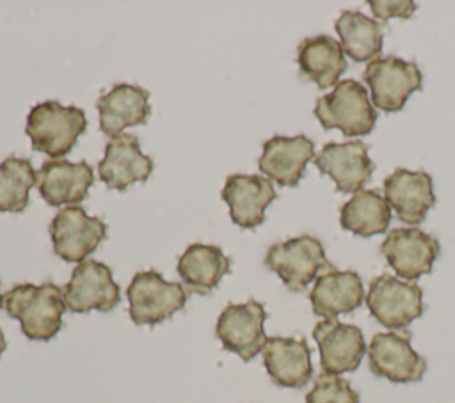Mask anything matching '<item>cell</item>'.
<instances>
[{"label": "cell", "instance_id": "1", "mask_svg": "<svg viewBox=\"0 0 455 403\" xmlns=\"http://www.w3.org/2000/svg\"><path fill=\"white\" fill-rule=\"evenodd\" d=\"M7 314L20 321L23 336L32 341H50L62 328L66 307L62 288L55 282H21L4 295Z\"/></svg>", "mask_w": 455, "mask_h": 403}, {"label": "cell", "instance_id": "2", "mask_svg": "<svg viewBox=\"0 0 455 403\" xmlns=\"http://www.w3.org/2000/svg\"><path fill=\"white\" fill-rule=\"evenodd\" d=\"M85 130L87 117L84 108L76 105L64 107L55 99L34 105L25 124L32 147L50 154L53 160L66 156Z\"/></svg>", "mask_w": 455, "mask_h": 403}, {"label": "cell", "instance_id": "3", "mask_svg": "<svg viewBox=\"0 0 455 403\" xmlns=\"http://www.w3.org/2000/svg\"><path fill=\"white\" fill-rule=\"evenodd\" d=\"M315 115L323 130H341L345 137L368 135L377 121L364 85L357 80H341L334 91L316 99Z\"/></svg>", "mask_w": 455, "mask_h": 403}, {"label": "cell", "instance_id": "4", "mask_svg": "<svg viewBox=\"0 0 455 403\" xmlns=\"http://www.w3.org/2000/svg\"><path fill=\"white\" fill-rule=\"evenodd\" d=\"M265 265L281 277L290 291H304L322 270L332 266L325 257L322 241L311 234L270 245L265 254Z\"/></svg>", "mask_w": 455, "mask_h": 403}, {"label": "cell", "instance_id": "5", "mask_svg": "<svg viewBox=\"0 0 455 403\" xmlns=\"http://www.w3.org/2000/svg\"><path fill=\"white\" fill-rule=\"evenodd\" d=\"M128 312L135 325H156L169 320L187 304L185 288L171 282L156 270L137 272L126 288Z\"/></svg>", "mask_w": 455, "mask_h": 403}, {"label": "cell", "instance_id": "6", "mask_svg": "<svg viewBox=\"0 0 455 403\" xmlns=\"http://www.w3.org/2000/svg\"><path fill=\"white\" fill-rule=\"evenodd\" d=\"M366 307L380 325L402 330L423 314V291L416 282L382 273L370 282Z\"/></svg>", "mask_w": 455, "mask_h": 403}, {"label": "cell", "instance_id": "7", "mask_svg": "<svg viewBox=\"0 0 455 403\" xmlns=\"http://www.w3.org/2000/svg\"><path fill=\"white\" fill-rule=\"evenodd\" d=\"M363 80L370 87L373 107L382 112L402 110L407 98L423 87V76L416 62L403 60L396 55L379 57L368 62Z\"/></svg>", "mask_w": 455, "mask_h": 403}, {"label": "cell", "instance_id": "8", "mask_svg": "<svg viewBox=\"0 0 455 403\" xmlns=\"http://www.w3.org/2000/svg\"><path fill=\"white\" fill-rule=\"evenodd\" d=\"M53 252L68 263H82L107 238V224L82 206L60 208L50 222Z\"/></svg>", "mask_w": 455, "mask_h": 403}, {"label": "cell", "instance_id": "9", "mask_svg": "<svg viewBox=\"0 0 455 403\" xmlns=\"http://www.w3.org/2000/svg\"><path fill=\"white\" fill-rule=\"evenodd\" d=\"M265 320L263 304L249 298L243 304H228L215 325V336L224 350L236 353L242 360H252L265 346Z\"/></svg>", "mask_w": 455, "mask_h": 403}, {"label": "cell", "instance_id": "10", "mask_svg": "<svg viewBox=\"0 0 455 403\" xmlns=\"http://www.w3.org/2000/svg\"><path fill=\"white\" fill-rule=\"evenodd\" d=\"M411 337L412 334L405 328L375 334L366 350L371 373L395 383L421 380L427 360L412 350Z\"/></svg>", "mask_w": 455, "mask_h": 403}, {"label": "cell", "instance_id": "11", "mask_svg": "<svg viewBox=\"0 0 455 403\" xmlns=\"http://www.w3.org/2000/svg\"><path fill=\"white\" fill-rule=\"evenodd\" d=\"M62 293L71 312H89L92 309L107 312L121 300V289L112 277V270L96 259L78 263Z\"/></svg>", "mask_w": 455, "mask_h": 403}, {"label": "cell", "instance_id": "12", "mask_svg": "<svg viewBox=\"0 0 455 403\" xmlns=\"http://www.w3.org/2000/svg\"><path fill=\"white\" fill-rule=\"evenodd\" d=\"M380 252L398 277L414 282L432 272L441 247L432 234L418 227H396L380 243Z\"/></svg>", "mask_w": 455, "mask_h": 403}, {"label": "cell", "instance_id": "13", "mask_svg": "<svg viewBox=\"0 0 455 403\" xmlns=\"http://www.w3.org/2000/svg\"><path fill=\"white\" fill-rule=\"evenodd\" d=\"M315 165L334 181L339 194L363 190L375 170V163L368 156V144L363 140L327 142L316 153Z\"/></svg>", "mask_w": 455, "mask_h": 403}, {"label": "cell", "instance_id": "14", "mask_svg": "<svg viewBox=\"0 0 455 403\" xmlns=\"http://www.w3.org/2000/svg\"><path fill=\"white\" fill-rule=\"evenodd\" d=\"M313 337L320 350L322 369L329 375L355 371L368 350L361 328L338 320L318 321Z\"/></svg>", "mask_w": 455, "mask_h": 403}, {"label": "cell", "instance_id": "15", "mask_svg": "<svg viewBox=\"0 0 455 403\" xmlns=\"http://www.w3.org/2000/svg\"><path fill=\"white\" fill-rule=\"evenodd\" d=\"M153 167V158L140 151L139 138L130 133H119L107 142L105 156L98 163V174L107 188L123 192L135 181L144 183Z\"/></svg>", "mask_w": 455, "mask_h": 403}, {"label": "cell", "instance_id": "16", "mask_svg": "<svg viewBox=\"0 0 455 403\" xmlns=\"http://www.w3.org/2000/svg\"><path fill=\"white\" fill-rule=\"evenodd\" d=\"M231 220L242 229L265 222V209L277 197L272 181L259 174H229L220 190Z\"/></svg>", "mask_w": 455, "mask_h": 403}, {"label": "cell", "instance_id": "17", "mask_svg": "<svg viewBox=\"0 0 455 403\" xmlns=\"http://www.w3.org/2000/svg\"><path fill=\"white\" fill-rule=\"evenodd\" d=\"M384 199L395 209L400 222L416 227L435 204L432 178L425 170L398 167L384 179Z\"/></svg>", "mask_w": 455, "mask_h": 403}, {"label": "cell", "instance_id": "18", "mask_svg": "<svg viewBox=\"0 0 455 403\" xmlns=\"http://www.w3.org/2000/svg\"><path fill=\"white\" fill-rule=\"evenodd\" d=\"M92 183L94 170L85 160L73 163L50 158L37 170V190L50 206H76L87 197Z\"/></svg>", "mask_w": 455, "mask_h": 403}, {"label": "cell", "instance_id": "19", "mask_svg": "<svg viewBox=\"0 0 455 403\" xmlns=\"http://www.w3.org/2000/svg\"><path fill=\"white\" fill-rule=\"evenodd\" d=\"M364 298L363 281L354 270L329 266L318 273L309 291L311 309L323 320H336L339 314L355 311Z\"/></svg>", "mask_w": 455, "mask_h": 403}, {"label": "cell", "instance_id": "20", "mask_svg": "<svg viewBox=\"0 0 455 403\" xmlns=\"http://www.w3.org/2000/svg\"><path fill=\"white\" fill-rule=\"evenodd\" d=\"M315 156V144L306 135H274L263 142L258 158L259 170L279 186H297L307 162Z\"/></svg>", "mask_w": 455, "mask_h": 403}, {"label": "cell", "instance_id": "21", "mask_svg": "<svg viewBox=\"0 0 455 403\" xmlns=\"http://www.w3.org/2000/svg\"><path fill=\"white\" fill-rule=\"evenodd\" d=\"M261 352L265 369L275 385L300 389L311 380V350L304 337L272 336Z\"/></svg>", "mask_w": 455, "mask_h": 403}, {"label": "cell", "instance_id": "22", "mask_svg": "<svg viewBox=\"0 0 455 403\" xmlns=\"http://www.w3.org/2000/svg\"><path fill=\"white\" fill-rule=\"evenodd\" d=\"M101 133L114 137L128 126L144 124L151 114L149 91L140 85L119 82L96 101Z\"/></svg>", "mask_w": 455, "mask_h": 403}, {"label": "cell", "instance_id": "23", "mask_svg": "<svg viewBox=\"0 0 455 403\" xmlns=\"http://www.w3.org/2000/svg\"><path fill=\"white\" fill-rule=\"evenodd\" d=\"M231 259L220 247L210 243H192L178 257V275L190 293L208 295L229 272Z\"/></svg>", "mask_w": 455, "mask_h": 403}, {"label": "cell", "instance_id": "24", "mask_svg": "<svg viewBox=\"0 0 455 403\" xmlns=\"http://www.w3.org/2000/svg\"><path fill=\"white\" fill-rule=\"evenodd\" d=\"M297 64L300 75L315 82L318 89L336 85L348 66L341 43L325 34L300 41L297 48Z\"/></svg>", "mask_w": 455, "mask_h": 403}, {"label": "cell", "instance_id": "25", "mask_svg": "<svg viewBox=\"0 0 455 403\" xmlns=\"http://www.w3.org/2000/svg\"><path fill=\"white\" fill-rule=\"evenodd\" d=\"M391 206L379 188L355 192L339 208V225L357 236H373L387 229Z\"/></svg>", "mask_w": 455, "mask_h": 403}, {"label": "cell", "instance_id": "26", "mask_svg": "<svg viewBox=\"0 0 455 403\" xmlns=\"http://www.w3.org/2000/svg\"><path fill=\"white\" fill-rule=\"evenodd\" d=\"M343 51L355 62L379 59L384 43L382 23L368 18L361 11H343L334 23Z\"/></svg>", "mask_w": 455, "mask_h": 403}, {"label": "cell", "instance_id": "27", "mask_svg": "<svg viewBox=\"0 0 455 403\" xmlns=\"http://www.w3.org/2000/svg\"><path fill=\"white\" fill-rule=\"evenodd\" d=\"M37 185V172L28 158L7 156L0 162V211L20 213L28 206V192Z\"/></svg>", "mask_w": 455, "mask_h": 403}, {"label": "cell", "instance_id": "28", "mask_svg": "<svg viewBox=\"0 0 455 403\" xmlns=\"http://www.w3.org/2000/svg\"><path fill=\"white\" fill-rule=\"evenodd\" d=\"M306 403H359V394L350 382L339 375L322 373L315 378L313 389L306 394Z\"/></svg>", "mask_w": 455, "mask_h": 403}, {"label": "cell", "instance_id": "29", "mask_svg": "<svg viewBox=\"0 0 455 403\" xmlns=\"http://www.w3.org/2000/svg\"><path fill=\"white\" fill-rule=\"evenodd\" d=\"M373 16L386 23L389 18L407 20L414 14L416 4L411 0H368Z\"/></svg>", "mask_w": 455, "mask_h": 403}, {"label": "cell", "instance_id": "30", "mask_svg": "<svg viewBox=\"0 0 455 403\" xmlns=\"http://www.w3.org/2000/svg\"><path fill=\"white\" fill-rule=\"evenodd\" d=\"M5 348H7V341H5V336H4V332H2V328H0V357H2V353H4Z\"/></svg>", "mask_w": 455, "mask_h": 403}, {"label": "cell", "instance_id": "31", "mask_svg": "<svg viewBox=\"0 0 455 403\" xmlns=\"http://www.w3.org/2000/svg\"><path fill=\"white\" fill-rule=\"evenodd\" d=\"M2 305H4V295H2V291H0V309H2Z\"/></svg>", "mask_w": 455, "mask_h": 403}]
</instances>
